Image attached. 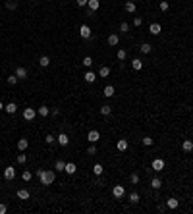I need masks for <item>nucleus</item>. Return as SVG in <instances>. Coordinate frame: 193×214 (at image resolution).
Segmentation results:
<instances>
[{"instance_id": "obj_1", "label": "nucleus", "mask_w": 193, "mask_h": 214, "mask_svg": "<svg viewBox=\"0 0 193 214\" xmlns=\"http://www.w3.org/2000/svg\"><path fill=\"white\" fill-rule=\"evenodd\" d=\"M37 178H39L41 185H50V183H54L56 174L52 170H37Z\"/></svg>"}, {"instance_id": "obj_2", "label": "nucleus", "mask_w": 193, "mask_h": 214, "mask_svg": "<svg viewBox=\"0 0 193 214\" xmlns=\"http://www.w3.org/2000/svg\"><path fill=\"white\" fill-rule=\"evenodd\" d=\"M151 166H153V170H155V172H162V170H164V166H166V162H164L162 158H155Z\"/></svg>"}, {"instance_id": "obj_3", "label": "nucleus", "mask_w": 193, "mask_h": 214, "mask_svg": "<svg viewBox=\"0 0 193 214\" xmlns=\"http://www.w3.org/2000/svg\"><path fill=\"white\" fill-rule=\"evenodd\" d=\"M14 178H16V168H14V166H8V168H4V179L12 182Z\"/></svg>"}, {"instance_id": "obj_4", "label": "nucleus", "mask_w": 193, "mask_h": 214, "mask_svg": "<svg viewBox=\"0 0 193 214\" xmlns=\"http://www.w3.org/2000/svg\"><path fill=\"white\" fill-rule=\"evenodd\" d=\"M112 195L116 197V199H122V197L126 195V189H124V185H114V187H112Z\"/></svg>"}, {"instance_id": "obj_5", "label": "nucleus", "mask_w": 193, "mask_h": 214, "mask_svg": "<svg viewBox=\"0 0 193 214\" xmlns=\"http://www.w3.org/2000/svg\"><path fill=\"white\" fill-rule=\"evenodd\" d=\"M98 139H101V133H98L97 129H91L87 133V141L89 143H98Z\"/></svg>"}, {"instance_id": "obj_6", "label": "nucleus", "mask_w": 193, "mask_h": 214, "mask_svg": "<svg viewBox=\"0 0 193 214\" xmlns=\"http://www.w3.org/2000/svg\"><path fill=\"white\" fill-rule=\"evenodd\" d=\"M79 35H81V39H91V27L83 23V25L79 27Z\"/></svg>"}, {"instance_id": "obj_7", "label": "nucleus", "mask_w": 193, "mask_h": 214, "mask_svg": "<svg viewBox=\"0 0 193 214\" xmlns=\"http://www.w3.org/2000/svg\"><path fill=\"white\" fill-rule=\"evenodd\" d=\"M56 143H58L60 147H68V143H70V137L66 133H60L58 137H56Z\"/></svg>"}, {"instance_id": "obj_8", "label": "nucleus", "mask_w": 193, "mask_h": 214, "mask_svg": "<svg viewBox=\"0 0 193 214\" xmlns=\"http://www.w3.org/2000/svg\"><path fill=\"white\" fill-rule=\"evenodd\" d=\"M35 114H37L35 108H25V110H23V118H25L27 122H31L33 118H35Z\"/></svg>"}, {"instance_id": "obj_9", "label": "nucleus", "mask_w": 193, "mask_h": 214, "mask_svg": "<svg viewBox=\"0 0 193 214\" xmlns=\"http://www.w3.org/2000/svg\"><path fill=\"white\" fill-rule=\"evenodd\" d=\"M16 75H18V79H27V69L23 66H18L16 68Z\"/></svg>"}, {"instance_id": "obj_10", "label": "nucleus", "mask_w": 193, "mask_h": 214, "mask_svg": "<svg viewBox=\"0 0 193 214\" xmlns=\"http://www.w3.org/2000/svg\"><path fill=\"white\" fill-rule=\"evenodd\" d=\"M166 207H168V208H172V210H176V208L180 207V201L176 199V197H170V199L166 201Z\"/></svg>"}, {"instance_id": "obj_11", "label": "nucleus", "mask_w": 193, "mask_h": 214, "mask_svg": "<svg viewBox=\"0 0 193 214\" xmlns=\"http://www.w3.org/2000/svg\"><path fill=\"white\" fill-rule=\"evenodd\" d=\"M160 31H162L160 23H151V25H149V33H151V35H160Z\"/></svg>"}, {"instance_id": "obj_12", "label": "nucleus", "mask_w": 193, "mask_h": 214, "mask_svg": "<svg viewBox=\"0 0 193 214\" xmlns=\"http://www.w3.org/2000/svg\"><path fill=\"white\" fill-rule=\"evenodd\" d=\"M83 79L87 81V83H95V81H97V73L89 69V72H87V73H85V75H83Z\"/></svg>"}, {"instance_id": "obj_13", "label": "nucleus", "mask_w": 193, "mask_h": 214, "mask_svg": "<svg viewBox=\"0 0 193 214\" xmlns=\"http://www.w3.org/2000/svg\"><path fill=\"white\" fill-rule=\"evenodd\" d=\"M87 8H89L91 12H97L98 8H101V0H89V2H87Z\"/></svg>"}, {"instance_id": "obj_14", "label": "nucleus", "mask_w": 193, "mask_h": 214, "mask_svg": "<svg viewBox=\"0 0 193 214\" xmlns=\"http://www.w3.org/2000/svg\"><path fill=\"white\" fill-rule=\"evenodd\" d=\"M182 149H183V153H191L193 151V141L191 139H186V141L182 143Z\"/></svg>"}, {"instance_id": "obj_15", "label": "nucleus", "mask_w": 193, "mask_h": 214, "mask_svg": "<svg viewBox=\"0 0 193 214\" xmlns=\"http://www.w3.org/2000/svg\"><path fill=\"white\" fill-rule=\"evenodd\" d=\"M4 110H6L8 114H16L18 112V104H16V102H8V104L4 106Z\"/></svg>"}, {"instance_id": "obj_16", "label": "nucleus", "mask_w": 193, "mask_h": 214, "mask_svg": "<svg viewBox=\"0 0 193 214\" xmlns=\"http://www.w3.org/2000/svg\"><path fill=\"white\" fill-rule=\"evenodd\" d=\"M75 170H77V168H75V164H73V162H66V168H64L66 174L73 176V174H75Z\"/></svg>"}, {"instance_id": "obj_17", "label": "nucleus", "mask_w": 193, "mask_h": 214, "mask_svg": "<svg viewBox=\"0 0 193 214\" xmlns=\"http://www.w3.org/2000/svg\"><path fill=\"white\" fill-rule=\"evenodd\" d=\"M27 147H29V141H27V139H19V141H18V151H19V153L27 151Z\"/></svg>"}, {"instance_id": "obj_18", "label": "nucleus", "mask_w": 193, "mask_h": 214, "mask_svg": "<svg viewBox=\"0 0 193 214\" xmlns=\"http://www.w3.org/2000/svg\"><path fill=\"white\" fill-rule=\"evenodd\" d=\"M126 12H128V14H135V10H137V6H135V2H131V0H128V2H126Z\"/></svg>"}, {"instance_id": "obj_19", "label": "nucleus", "mask_w": 193, "mask_h": 214, "mask_svg": "<svg viewBox=\"0 0 193 214\" xmlns=\"http://www.w3.org/2000/svg\"><path fill=\"white\" fill-rule=\"evenodd\" d=\"M37 114H39V116H43V118H47L48 114H50V108H48V106H39V110H37Z\"/></svg>"}, {"instance_id": "obj_20", "label": "nucleus", "mask_w": 193, "mask_h": 214, "mask_svg": "<svg viewBox=\"0 0 193 214\" xmlns=\"http://www.w3.org/2000/svg\"><path fill=\"white\" fill-rule=\"evenodd\" d=\"M106 41H108V44H110V46H116V44L120 43V37L112 33V35H108V39H106Z\"/></svg>"}, {"instance_id": "obj_21", "label": "nucleus", "mask_w": 193, "mask_h": 214, "mask_svg": "<svg viewBox=\"0 0 193 214\" xmlns=\"http://www.w3.org/2000/svg\"><path fill=\"white\" fill-rule=\"evenodd\" d=\"M39 66H41V68H48V66H50V58H48L47 54L41 56V58H39Z\"/></svg>"}, {"instance_id": "obj_22", "label": "nucleus", "mask_w": 193, "mask_h": 214, "mask_svg": "<svg viewBox=\"0 0 193 214\" xmlns=\"http://www.w3.org/2000/svg\"><path fill=\"white\" fill-rule=\"evenodd\" d=\"M101 114L102 116H110V114H112V106L110 104H102L101 106Z\"/></svg>"}, {"instance_id": "obj_23", "label": "nucleus", "mask_w": 193, "mask_h": 214, "mask_svg": "<svg viewBox=\"0 0 193 214\" xmlns=\"http://www.w3.org/2000/svg\"><path fill=\"white\" fill-rule=\"evenodd\" d=\"M18 199L27 201L29 199V191H27V189H18Z\"/></svg>"}, {"instance_id": "obj_24", "label": "nucleus", "mask_w": 193, "mask_h": 214, "mask_svg": "<svg viewBox=\"0 0 193 214\" xmlns=\"http://www.w3.org/2000/svg\"><path fill=\"white\" fill-rule=\"evenodd\" d=\"M131 68L139 72V69H143V62L139 60V58H133V60H131Z\"/></svg>"}, {"instance_id": "obj_25", "label": "nucleus", "mask_w": 193, "mask_h": 214, "mask_svg": "<svg viewBox=\"0 0 193 214\" xmlns=\"http://www.w3.org/2000/svg\"><path fill=\"white\" fill-rule=\"evenodd\" d=\"M114 93H116V91H114L112 85H106V87H104V97H106V98H112Z\"/></svg>"}, {"instance_id": "obj_26", "label": "nucleus", "mask_w": 193, "mask_h": 214, "mask_svg": "<svg viewBox=\"0 0 193 214\" xmlns=\"http://www.w3.org/2000/svg\"><path fill=\"white\" fill-rule=\"evenodd\" d=\"M139 199H141V197H139V193H137V191L129 193V203H131V204H137V203H139Z\"/></svg>"}, {"instance_id": "obj_27", "label": "nucleus", "mask_w": 193, "mask_h": 214, "mask_svg": "<svg viewBox=\"0 0 193 214\" xmlns=\"http://www.w3.org/2000/svg\"><path fill=\"white\" fill-rule=\"evenodd\" d=\"M139 50H141V52H143V54H149V52H151V50H153V46H151V44H149V43H143V44H141V46H139Z\"/></svg>"}, {"instance_id": "obj_28", "label": "nucleus", "mask_w": 193, "mask_h": 214, "mask_svg": "<svg viewBox=\"0 0 193 214\" xmlns=\"http://www.w3.org/2000/svg\"><path fill=\"white\" fill-rule=\"evenodd\" d=\"M116 149L118 151H128V141H126V139H120L118 145H116Z\"/></svg>"}, {"instance_id": "obj_29", "label": "nucleus", "mask_w": 193, "mask_h": 214, "mask_svg": "<svg viewBox=\"0 0 193 214\" xmlns=\"http://www.w3.org/2000/svg\"><path fill=\"white\" fill-rule=\"evenodd\" d=\"M102 172H104V168H102V164H95V166H93V174H95L97 178H98V176L102 174Z\"/></svg>"}, {"instance_id": "obj_30", "label": "nucleus", "mask_w": 193, "mask_h": 214, "mask_svg": "<svg viewBox=\"0 0 193 214\" xmlns=\"http://www.w3.org/2000/svg\"><path fill=\"white\" fill-rule=\"evenodd\" d=\"M108 75H110V68H106V66H104V68L98 69V77H108Z\"/></svg>"}, {"instance_id": "obj_31", "label": "nucleus", "mask_w": 193, "mask_h": 214, "mask_svg": "<svg viewBox=\"0 0 193 214\" xmlns=\"http://www.w3.org/2000/svg\"><path fill=\"white\" fill-rule=\"evenodd\" d=\"M64 168H66V162L64 160H56V164H54V170H60V172H64Z\"/></svg>"}, {"instance_id": "obj_32", "label": "nucleus", "mask_w": 193, "mask_h": 214, "mask_svg": "<svg viewBox=\"0 0 193 214\" xmlns=\"http://www.w3.org/2000/svg\"><path fill=\"white\" fill-rule=\"evenodd\" d=\"M151 187H153V189H160V187H162V182H160V178H155L153 182H151Z\"/></svg>"}, {"instance_id": "obj_33", "label": "nucleus", "mask_w": 193, "mask_h": 214, "mask_svg": "<svg viewBox=\"0 0 193 214\" xmlns=\"http://www.w3.org/2000/svg\"><path fill=\"white\" fill-rule=\"evenodd\" d=\"M44 143H47V145H54V143H56V137H54L52 133H48L47 137H44Z\"/></svg>"}, {"instance_id": "obj_34", "label": "nucleus", "mask_w": 193, "mask_h": 214, "mask_svg": "<svg viewBox=\"0 0 193 214\" xmlns=\"http://www.w3.org/2000/svg\"><path fill=\"white\" fill-rule=\"evenodd\" d=\"M6 8L8 10H16V8H18V2H16V0H6Z\"/></svg>"}, {"instance_id": "obj_35", "label": "nucleus", "mask_w": 193, "mask_h": 214, "mask_svg": "<svg viewBox=\"0 0 193 214\" xmlns=\"http://www.w3.org/2000/svg\"><path fill=\"white\" fill-rule=\"evenodd\" d=\"M129 183L131 185H137L139 183V174H131L129 176Z\"/></svg>"}, {"instance_id": "obj_36", "label": "nucleus", "mask_w": 193, "mask_h": 214, "mask_svg": "<svg viewBox=\"0 0 193 214\" xmlns=\"http://www.w3.org/2000/svg\"><path fill=\"white\" fill-rule=\"evenodd\" d=\"M83 66H85V68H91V66H93V58H91V56H85V58H83Z\"/></svg>"}, {"instance_id": "obj_37", "label": "nucleus", "mask_w": 193, "mask_h": 214, "mask_svg": "<svg viewBox=\"0 0 193 214\" xmlns=\"http://www.w3.org/2000/svg\"><path fill=\"white\" fill-rule=\"evenodd\" d=\"M18 75H16V73H14V75H8V83H10V85H16V83H18Z\"/></svg>"}, {"instance_id": "obj_38", "label": "nucleus", "mask_w": 193, "mask_h": 214, "mask_svg": "<svg viewBox=\"0 0 193 214\" xmlns=\"http://www.w3.org/2000/svg\"><path fill=\"white\" fill-rule=\"evenodd\" d=\"M21 178H23V182H29V179L33 178V174H31L29 170H25V172H23V174H21Z\"/></svg>"}, {"instance_id": "obj_39", "label": "nucleus", "mask_w": 193, "mask_h": 214, "mask_svg": "<svg viewBox=\"0 0 193 214\" xmlns=\"http://www.w3.org/2000/svg\"><path fill=\"white\" fill-rule=\"evenodd\" d=\"M87 154H89V156L97 154V147H95V143H91V147H89V149H87Z\"/></svg>"}, {"instance_id": "obj_40", "label": "nucleus", "mask_w": 193, "mask_h": 214, "mask_svg": "<svg viewBox=\"0 0 193 214\" xmlns=\"http://www.w3.org/2000/svg\"><path fill=\"white\" fill-rule=\"evenodd\" d=\"M16 160H18V164H25V162H27V156L19 153V154H18V158H16Z\"/></svg>"}, {"instance_id": "obj_41", "label": "nucleus", "mask_w": 193, "mask_h": 214, "mask_svg": "<svg viewBox=\"0 0 193 214\" xmlns=\"http://www.w3.org/2000/svg\"><path fill=\"white\" fill-rule=\"evenodd\" d=\"M153 137H143V145H145V147H151V145H153Z\"/></svg>"}, {"instance_id": "obj_42", "label": "nucleus", "mask_w": 193, "mask_h": 214, "mask_svg": "<svg viewBox=\"0 0 193 214\" xmlns=\"http://www.w3.org/2000/svg\"><path fill=\"white\" fill-rule=\"evenodd\" d=\"M120 31H122V33H128V31H129V25H128L126 21H122V23H120Z\"/></svg>"}, {"instance_id": "obj_43", "label": "nucleus", "mask_w": 193, "mask_h": 214, "mask_svg": "<svg viewBox=\"0 0 193 214\" xmlns=\"http://www.w3.org/2000/svg\"><path fill=\"white\" fill-rule=\"evenodd\" d=\"M141 23H143V19L139 18V15H135V18H133V25L135 27H141Z\"/></svg>"}, {"instance_id": "obj_44", "label": "nucleus", "mask_w": 193, "mask_h": 214, "mask_svg": "<svg viewBox=\"0 0 193 214\" xmlns=\"http://www.w3.org/2000/svg\"><path fill=\"white\" fill-rule=\"evenodd\" d=\"M158 6H160V10H162V12H168V8H170V4H168V2H164V0H162V2L158 4Z\"/></svg>"}, {"instance_id": "obj_45", "label": "nucleus", "mask_w": 193, "mask_h": 214, "mask_svg": "<svg viewBox=\"0 0 193 214\" xmlns=\"http://www.w3.org/2000/svg\"><path fill=\"white\" fill-rule=\"evenodd\" d=\"M118 60H126V56H128V54H126V50H118Z\"/></svg>"}, {"instance_id": "obj_46", "label": "nucleus", "mask_w": 193, "mask_h": 214, "mask_svg": "<svg viewBox=\"0 0 193 214\" xmlns=\"http://www.w3.org/2000/svg\"><path fill=\"white\" fill-rule=\"evenodd\" d=\"M87 2H89V0H75V4H77V6H79V8L87 6Z\"/></svg>"}, {"instance_id": "obj_47", "label": "nucleus", "mask_w": 193, "mask_h": 214, "mask_svg": "<svg viewBox=\"0 0 193 214\" xmlns=\"http://www.w3.org/2000/svg\"><path fill=\"white\" fill-rule=\"evenodd\" d=\"M8 212V207L6 204H0V214H6Z\"/></svg>"}, {"instance_id": "obj_48", "label": "nucleus", "mask_w": 193, "mask_h": 214, "mask_svg": "<svg viewBox=\"0 0 193 214\" xmlns=\"http://www.w3.org/2000/svg\"><path fill=\"white\" fill-rule=\"evenodd\" d=\"M166 208H168L166 204H158V212H164V210H166Z\"/></svg>"}, {"instance_id": "obj_49", "label": "nucleus", "mask_w": 193, "mask_h": 214, "mask_svg": "<svg viewBox=\"0 0 193 214\" xmlns=\"http://www.w3.org/2000/svg\"><path fill=\"white\" fill-rule=\"evenodd\" d=\"M0 110H4V104H2V102H0Z\"/></svg>"}, {"instance_id": "obj_50", "label": "nucleus", "mask_w": 193, "mask_h": 214, "mask_svg": "<svg viewBox=\"0 0 193 214\" xmlns=\"http://www.w3.org/2000/svg\"><path fill=\"white\" fill-rule=\"evenodd\" d=\"M31 2H35V0H31Z\"/></svg>"}]
</instances>
